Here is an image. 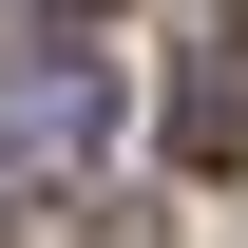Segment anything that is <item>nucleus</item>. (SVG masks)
<instances>
[{"label": "nucleus", "mask_w": 248, "mask_h": 248, "mask_svg": "<svg viewBox=\"0 0 248 248\" xmlns=\"http://www.w3.org/2000/svg\"><path fill=\"white\" fill-rule=\"evenodd\" d=\"M115 58L95 38H19L0 58V210H58V191H95V153H115Z\"/></svg>", "instance_id": "f257e3e1"}, {"label": "nucleus", "mask_w": 248, "mask_h": 248, "mask_svg": "<svg viewBox=\"0 0 248 248\" xmlns=\"http://www.w3.org/2000/svg\"><path fill=\"white\" fill-rule=\"evenodd\" d=\"M172 153H191V172H248V19L191 38V77H172Z\"/></svg>", "instance_id": "f03ea898"}]
</instances>
